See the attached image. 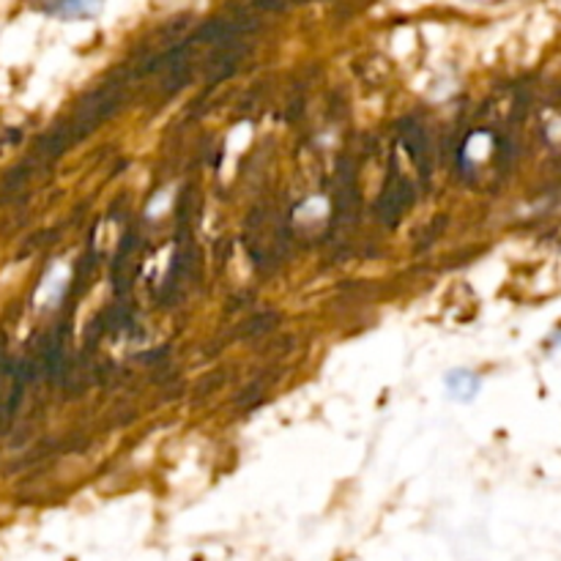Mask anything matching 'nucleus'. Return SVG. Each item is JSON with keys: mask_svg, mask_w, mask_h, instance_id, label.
Here are the masks:
<instances>
[{"mask_svg": "<svg viewBox=\"0 0 561 561\" xmlns=\"http://www.w3.org/2000/svg\"><path fill=\"white\" fill-rule=\"evenodd\" d=\"M99 3H102V0H42V5L49 11V14L69 16V20L93 14V11L99 9Z\"/></svg>", "mask_w": 561, "mask_h": 561, "instance_id": "1", "label": "nucleus"}]
</instances>
